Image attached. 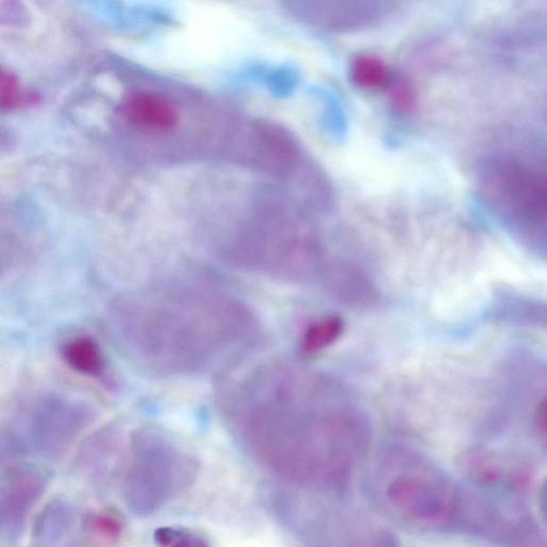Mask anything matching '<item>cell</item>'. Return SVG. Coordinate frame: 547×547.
I'll return each instance as SVG.
<instances>
[{
	"label": "cell",
	"mask_w": 547,
	"mask_h": 547,
	"mask_svg": "<svg viewBox=\"0 0 547 547\" xmlns=\"http://www.w3.org/2000/svg\"><path fill=\"white\" fill-rule=\"evenodd\" d=\"M89 411L80 402L67 398H50L37 409L31 435L42 455L59 456L88 424Z\"/></svg>",
	"instance_id": "ba28073f"
},
{
	"label": "cell",
	"mask_w": 547,
	"mask_h": 547,
	"mask_svg": "<svg viewBox=\"0 0 547 547\" xmlns=\"http://www.w3.org/2000/svg\"><path fill=\"white\" fill-rule=\"evenodd\" d=\"M65 362L74 371L98 377L104 369V358L100 346L89 337L71 340L62 350Z\"/></svg>",
	"instance_id": "8fae6325"
},
{
	"label": "cell",
	"mask_w": 547,
	"mask_h": 547,
	"mask_svg": "<svg viewBox=\"0 0 547 547\" xmlns=\"http://www.w3.org/2000/svg\"><path fill=\"white\" fill-rule=\"evenodd\" d=\"M50 477L42 468L20 465L0 476V535L19 538L28 514L48 487Z\"/></svg>",
	"instance_id": "52a82bcc"
},
{
	"label": "cell",
	"mask_w": 547,
	"mask_h": 547,
	"mask_svg": "<svg viewBox=\"0 0 547 547\" xmlns=\"http://www.w3.org/2000/svg\"><path fill=\"white\" fill-rule=\"evenodd\" d=\"M372 488L380 505L403 524L428 531L468 530L472 492L415 450H387L375 467Z\"/></svg>",
	"instance_id": "3957f363"
},
{
	"label": "cell",
	"mask_w": 547,
	"mask_h": 547,
	"mask_svg": "<svg viewBox=\"0 0 547 547\" xmlns=\"http://www.w3.org/2000/svg\"><path fill=\"white\" fill-rule=\"evenodd\" d=\"M72 523L70 506L62 502L53 503L42 513L37 529L39 533L37 539L45 543H54L56 538H62L68 533L67 529H70Z\"/></svg>",
	"instance_id": "5bb4252c"
},
{
	"label": "cell",
	"mask_w": 547,
	"mask_h": 547,
	"mask_svg": "<svg viewBox=\"0 0 547 547\" xmlns=\"http://www.w3.org/2000/svg\"><path fill=\"white\" fill-rule=\"evenodd\" d=\"M156 547H211L208 538L198 530L183 526H165L155 530Z\"/></svg>",
	"instance_id": "2e32d148"
},
{
	"label": "cell",
	"mask_w": 547,
	"mask_h": 547,
	"mask_svg": "<svg viewBox=\"0 0 547 547\" xmlns=\"http://www.w3.org/2000/svg\"><path fill=\"white\" fill-rule=\"evenodd\" d=\"M350 77L354 86L365 91H375L388 87L393 73L386 62L372 54L356 56L350 67Z\"/></svg>",
	"instance_id": "7c38bea8"
},
{
	"label": "cell",
	"mask_w": 547,
	"mask_h": 547,
	"mask_svg": "<svg viewBox=\"0 0 547 547\" xmlns=\"http://www.w3.org/2000/svg\"><path fill=\"white\" fill-rule=\"evenodd\" d=\"M22 449V444L17 437L8 432L0 433V463L5 462L10 457L19 455Z\"/></svg>",
	"instance_id": "ffe728a7"
},
{
	"label": "cell",
	"mask_w": 547,
	"mask_h": 547,
	"mask_svg": "<svg viewBox=\"0 0 547 547\" xmlns=\"http://www.w3.org/2000/svg\"><path fill=\"white\" fill-rule=\"evenodd\" d=\"M295 520L312 547H399L384 527L341 502L343 497L310 495Z\"/></svg>",
	"instance_id": "8992f818"
},
{
	"label": "cell",
	"mask_w": 547,
	"mask_h": 547,
	"mask_svg": "<svg viewBox=\"0 0 547 547\" xmlns=\"http://www.w3.org/2000/svg\"><path fill=\"white\" fill-rule=\"evenodd\" d=\"M198 463L159 431L143 430L131 440L123 483L125 502L140 517L152 514L192 486Z\"/></svg>",
	"instance_id": "5b68a950"
},
{
	"label": "cell",
	"mask_w": 547,
	"mask_h": 547,
	"mask_svg": "<svg viewBox=\"0 0 547 547\" xmlns=\"http://www.w3.org/2000/svg\"><path fill=\"white\" fill-rule=\"evenodd\" d=\"M39 100L34 92L24 91L18 77L4 67H0V112L28 106Z\"/></svg>",
	"instance_id": "9a60e30c"
},
{
	"label": "cell",
	"mask_w": 547,
	"mask_h": 547,
	"mask_svg": "<svg viewBox=\"0 0 547 547\" xmlns=\"http://www.w3.org/2000/svg\"><path fill=\"white\" fill-rule=\"evenodd\" d=\"M27 18V11L20 4L0 3V25H25Z\"/></svg>",
	"instance_id": "ac0fdd59"
},
{
	"label": "cell",
	"mask_w": 547,
	"mask_h": 547,
	"mask_svg": "<svg viewBox=\"0 0 547 547\" xmlns=\"http://www.w3.org/2000/svg\"><path fill=\"white\" fill-rule=\"evenodd\" d=\"M343 323L337 317H325L311 323L304 332L301 349L307 355L318 354L340 337Z\"/></svg>",
	"instance_id": "4fadbf2b"
},
{
	"label": "cell",
	"mask_w": 547,
	"mask_h": 547,
	"mask_svg": "<svg viewBox=\"0 0 547 547\" xmlns=\"http://www.w3.org/2000/svg\"><path fill=\"white\" fill-rule=\"evenodd\" d=\"M395 4L375 2H342L325 4L316 10L322 27L354 33L382 24L395 12Z\"/></svg>",
	"instance_id": "9c48e42d"
},
{
	"label": "cell",
	"mask_w": 547,
	"mask_h": 547,
	"mask_svg": "<svg viewBox=\"0 0 547 547\" xmlns=\"http://www.w3.org/2000/svg\"><path fill=\"white\" fill-rule=\"evenodd\" d=\"M389 103L400 115L410 114L416 105V91L408 78L393 77L387 87Z\"/></svg>",
	"instance_id": "e0dca14e"
},
{
	"label": "cell",
	"mask_w": 547,
	"mask_h": 547,
	"mask_svg": "<svg viewBox=\"0 0 547 547\" xmlns=\"http://www.w3.org/2000/svg\"><path fill=\"white\" fill-rule=\"evenodd\" d=\"M480 193L515 238L535 250L545 249L544 174L517 155L498 154L479 169Z\"/></svg>",
	"instance_id": "277c9868"
},
{
	"label": "cell",
	"mask_w": 547,
	"mask_h": 547,
	"mask_svg": "<svg viewBox=\"0 0 547 547\" xmlns=\"http://www.w3.org/2000/svg\"><path fill=\"white\" fill-rule=\"evenodd\" d=\"M318 374L287 365L253 372L229 413L244 446L273 473L307 494L343 497L363 465L365 416Z\"/></svg>",
	"instance_id": "6da1fadb"
},
{
	"label": "cell",
	"mask_w": 547,
	"mask_h": 547,
	"mask_svg": "<svg viewBox=\"0 0 547 547\" xmlns=\"http://www.w3.org/2000/svg\"><path fill=\"white\" fill-rule=\"evenodd\" d=\"M115 331L137 361L171 374L224 367L252 348L258 325L233 295L197 281H173L123 296Z\"/></svg>",
	"instance_id": "7a4b0ae2"
},
{
	"label": "cell",
	"mask_w": 547,
	"mask_h": 547,
	"mask_svg": "<svg viewBox=\"0 0 547 547\" xmlns=\"http://www.w3.org/2000/svg\"><path fill=\"white\" fill-rule=\"evenodd\" d=\"M125 114L138 127L152 131H166L173 128L176 121L174 107L149 93L133 96L125 105Z\"/></svg>",
	"instance_id": "30bf717a"
},
{
	"label": "cell",
	"mask_w": 547,
	"mask_h": 547,
	"mask_svg": "<svg viewBox=\"0 0 547 547\" xmlns=\"http://www.w3.org/2000/svg\"><path fill=\"white\" fill-rule=\"evenodd\" d=\"M91 526L98 534L108 539H116L121 533V524L112 515H96L91 521Z\"/></svg>",
	"instance_id": "d6986e66"
}]
</instances>
